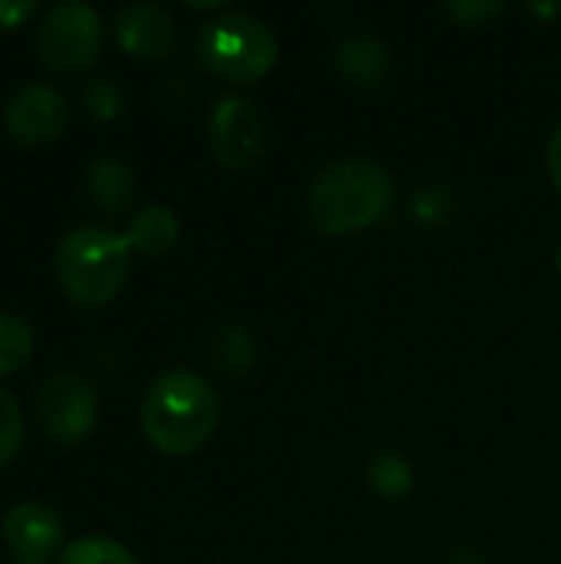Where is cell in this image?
Returning a JSON list of instances; mask_svg holds the SVG:
<instances>
[{"instance_id": "obj_1", "label": "cell", "mask_w": 561, "mask_h": 564, "mask_svg": "<svg viewBox=\"0 0 561 564\" xmlns=\"http://www.w3.org/2000/svg\"><path fill=\"white\" fill-rule=\"evenodd\" d=\"M222 416L215 387L192 370L159 373L139 406V423L145 440L165 456H188L202 449Z\"/></svg>"}, {"instance_id": "obj_2", "label": "cell", "mask_w": 561, "mask_h": 564, "mask_svg": "<svg viewBox=\"0 0 561 564\" xmlns=\"http://www.w3.org/2000/svg\"><path fill=\"white\" fill-rule=\"evenodd\" d=\"M393 205V175L367 159L350 155L331 162L308 192V218L321 235H347L370 228Z\"/></svg>"}, {"instance_id": "obj_3", "label": "cell", "mask_w": 561, "mask_h": 564, "mask_svg": "<svg viewBox=\"0 0 561 564\" xmlns=\"http://www.w3.org/2000/svg\"><path fill=\"white\" fill-rule=\"evenodd\" d=\"M129 241L109 228H76L56 245V281L83 307L109 304L129 278Z\"/></svg>"}, {"instance_id": "obj_4", "label": "cell", "mask_w": 561, "mask_h": 564, "mask_svg": "<svg viewBox=\"0 0 561 564\" xmlns=\"http://www.w3.org/2000/svg\"><path fill=\"white\" fill-rule=\"evenodd\" d=\"M195 53L215 76L231 83H251L278 63V40L261 20L231 13L202 26Z\"/></svg>"}, {"instance_id": "obj_5", "label": "cell", "mask_w": 561, "mask_h": 564, "mask_svg": "<svg viewBox=\"0 0 561 564\" xmlns=\"http://www.w3.org/2000/svg\"><path fill=\"white\" fill-rule=\"evenodd\" d=\"M103 46V20L93 3L60 0L36 26V53L56 73L86 69Z\"/></svg>"}, {"instance_id": "obj_6", "label": "cell", "mask_w": 561, "mask_h": 564, "mask_svg": "<svg viewBox=\"0 0 561 564\" xmlns=\"http://www.w3.org/2000/svg\"><path fill=\"white\" fill-rule=\"evenodd\" d=\"M96 416H99V400H96V390L83 377L60 370L40 383L36 420L53 443L73 446L86 440L96 426Z\"/></svg>"}, {"instance_id": "obj_7", "label": "cell", "mask_w": 561, "mask_h": 564, "mask_svg": "<svg viewBox=\"0 0 561 564\" xmlns=\"http://www.w3.org/2000/svg\"><path fill=\"white\" fill-rule=\"evenodd\" d=\"M208 142L225 169H251L268 149V122L245 96H225L208 119Z\"/></svg>"}, {"instance_id": "obj_8", "label": "cell", "mask_w": 561, "mask_h": 564, "mask_svg": "<svg viewBox=\"0 0 561 564\" xmlns=\"http://www.w3.org/2000/svg\"><path fill=\"white\" fill-rule=\"evenodd\" d=\"M3 122L7 132L23 142V145H43L63 135V129L69 126V106L63 99V93H56L46 83H30L23 89H17L3 109Z\"/></svg>"}, {"instance_id": "obj_9", "label": "cell", "mask_w": 561, "mask_h": 564, "mask_svg": "<svg viewBox=\"0 0 561 564\" xmlns=\"http://www.w3.org/2000/svg\"><path fill=\"white\" fill-rule=\"evenodd\" d=\"M3 539L20 564L46 562L63 545V522L43 502H17L3 516Z\"/></svg>"}, {"instance_id": "obj_10", "label": "cell", "mask_w": 561, "mask_h": 564, "mask_svg": "<svg viewBox=\"0 0 561 564\" xmlns=\"http://www.w3.org/2000/svg\"><path fill=\"white\" fill-rule=\"evenodd\" d=\"M112 33L129 56H142V59H159L172 53L179 40L175 20L159 3H126L112 17Z\"/></svg>"}, {"instance_id": "obj_11", "label": "cell", "mask_w": 561, "mask_h": 564, "mask_svg": "<svg viewBox=\"0 0 561 564\" xmlns=\"http://www.w3.org/2000/svg\"><path fill=\"white\" fill-rule=\"evenodd\" d=\"M334 63L341 69V76H347L354 86H364V89H377L384 86V79L390 76V53L387 46L370 36V33H357V36H347L337 53H334Z\"/></svg>"}, {"instance_id": "obj_12", "label": "cell", "mask_w": 561, "mask_h": 564, "mask_svg": "<svg viewBox=\"0 0 561 564\" xmlns=\"http://www.w3.org/2000/svg\"><path fill=\"white\" fill-rule=\"evenodd\" d=\"M86 195H89V202L99 212L116 215L136 195V172L122 159H116V155H99L86 169Z\"/></svg>"}, {"instance_id": "obj_13", "label": "cell", "mask_w": 561, "mask_h": 564, "mask_svg": "<svg viewBox=\"0 0 561 564\" xmlns=\"http://www.w3.org/2000/svg\"><path fill=\"white\" fill-rule=\"evenodd\" d=\"M179 238V218L169 205H145L142 212L132 215L129 221V231H126V241L132 251L139 254H165Z\"/></svg>"}, {"instance_id": "obj_14", "label": "cell", "mask_w": 561, "mask_h": 564, "mask_svg": "<svg viewBox=\"0 0 561 564\" xmlns=\"http://www.w3.org/2000/svg\"><path fill=\"white\" fill-rule=\"evenodd\" d=\"M208 357L212 364H218L225 373H245L255 357H258V347H255V337L248 334V327L241 324H225L215 330L212 344H208Z\"/></svg>"}, {"instance_id": "obj_15", "label": "cell", "mask_w": 561, "mask_h": 564, "mask_svg": "<svg viewBox=\"0 0 561 564\" xmlns=\"http://www.w3.org/2000/svg\"><path fill=\"white\" fill-rule=\"evenodd\" d=\"M33 357V327L17 314H0V377L26 367Z\"/></svg>"}, {"instance_id": "obj_16", "label": "cell", "mask_w": 561, "mask_h": 564, "mask_svg": "<svg viewBox=\"0 0 561 564\" xmlns=\"http://www.w3.org/2000/svg\"><path fill=\"white\" fill-rule=\"evenodd\" d=\"M370 489L387 502H400V499H407L413 492V469L407 466L403 456L380 453L370 463Z\"/></svg>"}, {"instance_id": "obj_17", "label": "cell", "mask_w": 561, "mask_h": 564, "mask_svg": "<svg viewBox=\"0 0 561 564\" xmlns=\"http://www.w3.org/2000/svg\"><path fill=\"white\" fill-rule=\"evenodd\" d=\"M56 564H139L136 555L112 539H79L60 552Z\"/></svg>"}, {"instance_id": "obj_18", "label": "cell", "mask_w": 561, "mask_h": 564, "mask_svg": "<svg viewBox=\"0 0 561 564\" xmlns=\"http://www.w3.org/2000/svg\"><path fill=\"white\" fill-rule=\"evenodd\" d=\"M83 106L93 119H116L126 109V89L112 76H96L83 86Z\"/></svg>"}, {"instance_id": "obj_19", "label": "cell", "mask_w": 561, "mask_h": 564, "mask_svg": "<svg viewBox=\"0 0 561 564\" xmlns=\"http://www.w3.org/2000/svg\"><path fill=\"white\" fill-rule=\"evenodd\" d=\"M23 446V413L20 403L0 390V466H7Z\"/></svg>"}, {"instance_id": "obj_20", "label": "cell", "mask_w": 561, "mask_h": 564, "mask_svg": "<svg viewBox=\"0 0 561 564\" xmlns=\"http://www.w3.org/2000/svg\"><path fill=\"white\" fill-rule=\"evenodd\" d=\"M506 10V3H493V0H460V3H446V13L453 20H460L463 26H483L486 20L499 17Z\"/></svg>"}, {"instance_id": "obj_21", "label": "cell", "mask_w": 561, "mask_h": 564, "mask_svg": "<svg viewBox=\"0 0 561 564\" xmlns=\"http://www.w3.org/2000/svg\"><path fill=\"white\" fill-rule=\"evenodd\" d=\"M446 212H450V195L440 192V188H423V192L413 198V215H417L420 221H433V218H440V215H446Z\"/></svg>"}, {"instance_id": "obj_22", "label": "cell", "mask_w": 561, "mask_h": 564, "mask_svg": "<svg viewBox=\"0 0 561 564\" xmlns=\"http://www.w3.org/2000/svg\"><path fill=\"white\" fill-rule=\"evenodd\" d=\"M36 13L33 0H0V26H17Z\"/></svg>"}, {"instance_id": "obj_23", "label": "cell", "mask_w": 561, "mask_h": 564, "mask_svg": "<svg viewBox=\"0 0 561 564\" xmlns=\"http://www.w3.org/2000/svg\"><path fill=\"white\" fill-rule=\"evenodd\" d=\"M549 172H552V182L559 185L561 192V126L549 139Z\"/></svg>"}, {"instance_id": "obj_24", "label": "cell", "mask_w": 561, "mask_h": 564, "mask_svg": "<svg viewBox=\"0 0 561 564\" xmlns=\"http://www.w3.org/2000/svg\"><path fill=\"white\" fill-rule=\"evenodd\" d=\"M555 264H559V274H561V245H559V251H555Z\"/></svg>"}, {"instance_id": "obj_25", "label": "cell", "mask_w": 561, "mask_h": 564, "mask_svg": "<svg viewBox=\"0 0 561 564\" xmlns=\"http://www.w3.org/2000/svg\"><path fill=\"white\" fill-rule=\"evenodd\" d=\"M40 564H46V562H40Z\"/></svg>"}]
</instances>
